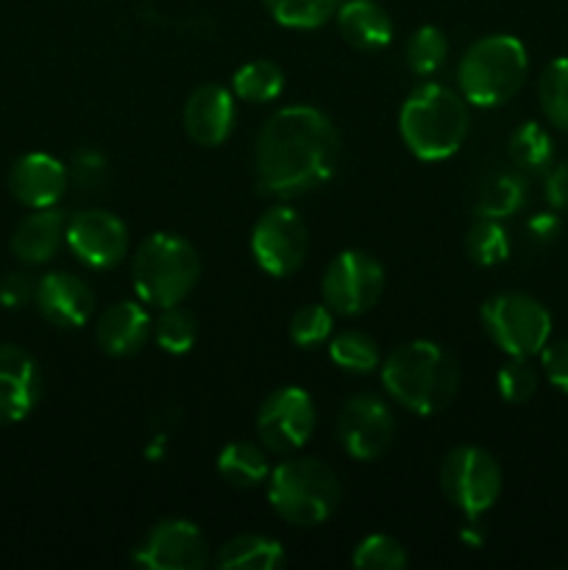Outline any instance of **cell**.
Wrapping results in <instances>:
<instances>
[{
	"instance_id": "cell-1",
	"label": "cell",
	"mask_w": 568,
	"mask_h": 570,
	"mask_svg": "<svg viewBox=\"0 0 568 570\" xmlns=\"http://www.w3.org/2000/svg\"><path fill=\"white\" fill-rule=\"evenodd\" d=\"M340 137L315 106H284L256 137L254 173L265 195L293 200L329 181L337 170Z\"/></svg>"
},
{
	"instance_id": "cell-2",
	"label": "cell",
	"mask_w": 568,
	"mask_h": 570,
	"mask_svg": "<svg viewBox=\"0 0 568 570\" xmlns=\"http://www.w3.org/2000/svg\"><path fill=\"white\" fill-rule=\"evenodd\" d=\"M382 384L390 399L415 415H438L460 390V367L443 345L410 340L382 362Z\"/></svg>"
},
{
	"instance_id": "cell-3",
	"label": "cell",
	"mask_w": 568,
	"mask_h": 570,
	"mask_svg": "<svg viewBox=\"0 0 568 570\" xmlns=\"http://www.w3.org/2000/svg\"><path fill=\"white\" fill-rule=\"evenodd\" d=\"M468 128V100L443 83H421L401 104V139L421 161H443L454 156L466 142Z\"/></svg>"
},
{
	"instance_id": "cell-4",
	"label": "cell",
	"mask_w": 568,
	"mask_h": 570,
	"mask_svg": "<svg viewBox=\"0 0 568 570\" xmlns=\"http://www.w3.org/2000/svg\"><path fill=\"white\" fill-rule=\"evenodd\" d=\"M529 72V53L512 33H490L462 53L457 83L471 106L493 109L521 92Z\"/></svg>"
},
{
	"instance_id": "cell-5",
	"label": "cell",
	"mask_w": 568,
	"mask_h": 570,
	"mask_svg": "<svg viewBox=\"0 0 568 570\" xmlns=\"http://www.w3.org/2000/svg\"><path fill=\"white\" fill-rule=\"evenodd\" d=\"M198 276V250L170 232L150 234L131 259L134 293L143 304L156 306V309L182 304L195 289Z\"/></svg>"
},
{
	"instance_id": "cell-6",
	"label": "cell",
	"mask_w": 568,
	"mask_h": 570,
	"mask_svg": "<svg viewBox=\"0 0 568 570\" xmlns=\"http://www.w3.org/2000/svg\"><path fill=\"white\" fill-rule=\"evenodd\" d=\"M340 479L315 456H290L267 476V504L293 527H317L340 504Z\"/></svg>"
},
{
	"instance_id": "cell-7",
	"label": "cell",
	"mask_w": 568,
	"mask_h": 570,
	"mask_svg": "<svg viewBox=\"0 0 568 570\" xmlns=\"http://www.w3.org/2000/svg\"><path fill=\"white\" fill-rule=\"evenodd\" d=\"M482 326L507 356H538L551 340V315L527 293H496L482 304Z\"/></svg>"
},
{
	"instance_id": "cell-8",
	"label": "cell",
	"mask_w": 568,
	"mask_h": 570,
	"mask_svg": "<svg viewBox=\"0 0 568 570\" xmlns=\"http://www.w3.org/2000/svg\"><path fill=\"white\" fill-rule=\"evenodd\" d=\"M505 476L490 451L479 445H457L440 465V490L466 521H479L499 501Z\"/></svg>"
},
{
	"instance_id": "cell-9",
	"label": "cell",
	"mask_w": 568,
	"mask_h": 570,
	"mask_svg": "<svg viewBox=\"0 0 568 570\" xmlns=\"http://www.w3.org/2000/svg\"><path fill=\"white\" fill-rule=\"evenodd\" d=\"M384 293V267L365 250H343L326 267L321 282L323 304L343 317L371 312Z\"/></svg>"
},
{
	"instance_id": "cell-10",
	"label": "cell",
	"mask_w": 568,
	"mask_h": 570,
	"mask_svg": "<svg viewBox=\"0 0 568 570\" xmlns=\"http://www.w3.org/2000/svg\"><path fill=\"white\" fill-rule=\"evenodd\" d=\"M251 254L256 265L276 278L301 271L310 254V228L290 206L278 204L256 220L251 232Z\"/></svg>"
},
{
	"instance_id": "cell-11",
	"label": "cell",
	"mask_w": 568,
	"mask_h": 570,
	"mask_svg": "<svg viewBox=\"0 0 568 570\" xmlns=\"http://www.w3.org/2000/svg\"><path fill=\"white\" fill-rule=\"evenodd\" d=\"M317 426V406L304 387H278L256 412V434L273 454H295Z\"/></svg>"
},
{
	"instance_id": "cell-12",
	"label": "cell",
	"mask_w": 568,
	"mask_h": 570,
	"mask_svg": "<svg viewBox=\"0 0 568 570\" xmlns=\"http://www.w3.org/2000/svg\"><path fill=\"white\" fill-rule=\"evenodd\" d=\"M395 417L373 393H356L337 415V440L349 456L360 462L379 460L393 445Z\"/></svg>"
},
{
	"instance_id": "cell-13",
	"label": "cell",
	"mask_w": 568,
	"mask_h": 570,
	"mask_svg": "<svg viewBox=\"0 0 568 570\" xmlns=\"http://www.w3.org/2000/svg\"><path fill=\"white\" fill-rule=\"evenodd\" d=\"M131 560L150 570H200L209 566V543L193 521H159L134 549Z\"/></svg>"
},
{
	"instance_id": "cell-14",
	"label": "cell",
	"mask_w": 568,
	"mask_h": 570,
	"mask_svg": "<svg viewBox=\"0 0 568 570\" xmlns=\"http://www.w3.org/2000/svg\"><path fill=\"white\" fill-rule=\"evenodd\" d=\"M67 248L92 271H111L128 254V228L106 209H81L67 220Z\"/></svg>"
},
{
	"instance_id": "cell-15",
	"label": "cell",
	"mask_w": 568,
	"mask_h": 570,
	"mask_svg": "<svg viewBox=\"0 0 568 570\" xmlns=\"http://www.w3.org/2000/svg\"><path fill=\"white\" fill-rule=\"evenodd\" d=\"M67 187H70V170L65 161L42 150L20 156L9 170V193L28 209L56 206L65 198Z\"/></svg>"
},
{
	"instance_id": "cell-16",
	"label": "cell",
	"mask_w": 568,
	"mask_h": 570,
	"mask_svg": "<svg viewBox=\"0 0 568 570\" xmlns=\"http://www.w3.org/2000/svg\"><path fill=\"white\" fill-rule=\"evenodd\" d=\"M42 395V373L20 345H0V426L26 421Z\"/></svg>"
},
{
	"instance_id": "cell-17",
	"label": "cell",
	"mask_w": 568,
	"mask_h": 570,
	"mask_svg": "<svg viewBox=\"0 0 568 570\" xmlns=\"http://www.w3.org/2000/svg\"><path fill=\"white\" fill-rule=\"evenodd\" d=\"M237 122L234 92L221 83H200L184 104V131L200 148H217L226 142Z\"/></svg>"
},
{
	"instance_id": "cell-18",
	"label": "cell",
	"mask_w": 568,
	"mask_h": 570,
	"mask_svg": "<svg viewBox=\"0 0 568 570\" xmlns=\"http://www.w3.org/2000/svg\"><path fill=\"white\" fill-rule=\"evenodd\" d=\"M39 312L48 323L59 328H78L92 317L95 293L81 276L67 271H53L37 282Z\"/></svg>"
},
{
	"instance_id": "cell-19",
	"label": "cell",
	"mask_w": 568,
	"mask_h": 570,
	"mask_svg": "<svg viewBox=\"0 0 568 570\" xmlns=\"http://www.w3.org/2000/svg\"><path fill=\"white\" fill-rule=\"evenodd\" d=\"M154 334L148 309L139 301H117L95 326V340L109 356H134L145 348V343Z\"/></svg>"
},
{
	"instance_id": "cell-20",
	"label": "cell",
	"mask_w": 568,
	"mask_h": 570,
	"mask_svg": "<svg viewBox=\"0 0 568 570\" xmlns=\"http://www.w3.org/2000/svg\"><path fill=\"white\" fill-rule=\"evenodd\" d=\"M67 237V217L65 212L48 206V209H33L31 215L22 217L20 226L11 234V254L22 265H45L59 254Z\"/></svg>"
},
{
	"instance_id": "cell-21",
	"label": "cell",
	"mask_w": 568,
	"mask_h": 570,
	"mask_svg": "<svg viewBox=\"0 0 568 570\" xmlns=\"http://www.w3.org/2000/svg\"><path fill=\"white\" fill-rule=\"evenodd\" d=\"M340 37L362 53H376L393 39V20L376 0H349L337 9Z\"/></svg>"
},
{
	"instance_id": "cell-22",
	"label": "cell",
	"mask_w": 568,
	"mask_h": 570,
	"mask_svg": "<svg viewBox=\"0 0 568 570\" xmlns=\"http://www.w3.org/2000/svg\"><path fill=\"white\" fill-rule=\"evenodd\" d=\"M529 198V184L518 167H496V170L484 173L479 181L477 193H473V212L479 217H496L505 220L521 212Z\"/></svg>"
},
{
	"instance_id": "cell-23",
	"label": "cell",
	"mask_w": 568,
	"mask_h": 570,
	"mask_svg": "<svg viewBox=\"0 0 568 570\" xmlns=\"http://www.w3.org/2000/svg\"><path fill=\"white\" fill-rule=\"evenodd\" d=\"M215 566L223 570H276L287 566V554L282 543L267 534H237L221 546Z\"/></svg>"
},
{
	"instance_id": "cell-24",
	"label": "cell",
	"mask_w": 568,
	"mask_h": 570,
	"mask_svg": "<svg viewBox=\"0 0 568 570\" xmlns=\"http://www.w3.org/2000/svg\"><path fill=\"white\" fill-rule=\"evenodd\" d=\"M217 473L226 484L237 490H254L271 476L267 454L262 445L248 440H234L217 454Z\"/></svg>"
},
{
	"instance_id": "cell-25",
	"label": "cell",
	"mask_w": 568,
	"mask_h": 570,
	"mask_svg": "<svg viewBox=\"0 0 568 570\" xmlns=\"http://www.w3.org/2000/svg\"><path fill=\"white\" fill-rule=\"evenodd\" d=\"M507 156H510V165L518 167L523 176H546V170L555 165V139L540 122H521L510 134Z\"/></svg>"
},
{
	"instance_id": "cell-26",
	"label": "cell",
	"mask_w": 568,
	"mask_h": 570,
	"mask_svg": "<svg viewBox=\"0 0 568 570\" xmlns=\"http://www.w3.org/2000/svg\"><path fill=\"white\" fill-rule=\"evenodd\" d=\"M284 76L282 67L271 59H256L239 67L232 78L234 98L245 100V104H271L284 92Z\"/></svg>"
},
{
	"instance_id": "cell-27",
	"label": "cell",
	"mask_w": 568,
	"mask_h": 570,
	"mask_svg": "<svg viewBox=\"0 0 568 570\" xmlns=\"http://www.w3.org/2000/svg\"><path fill=\"white\" fill-rule=\"evenodd\" d=\"M466 250L471 256L473 265L479 267H496L501 262L510 259V234H507L505 223L496 220V217H479L473 220V226L468 228L466 237Z\"/></svg>"
},
{
	"instance_id": "cell-28",
	"label": "cell",
	"mask_w": 568,
	"mask_h": 570,
	"mask_svg": "<svg viewBox=\"0 0 568 570\" xmlns=\"http://www.w3.org/2000/svg\"><path fill=\"white\" fill-rule=\"evenodd\" d=\"M538 100L543 117L557 128V131L568 134V59H551L543 67L538 81Z\"/></svg>"
},
{
	"instance_id": "cell-29",
	"label": "cell",
	"mask_w": 568,
	"mask_h": 570,
	"mask_svg": "<svg viewBox=\"0 0 568 570\" xmlns=\"http://www.w3.org/2000/svg\"><path fill=\"white\" fill-rule=\"evenodd\" d=\"M262 3L278 26L298 28V31L326 26L340 9V0H262Z\"/></svg>"
},
{
	"instance_id": "cell-30",
	"label": "cell",
	"mask_w": 568,
	"mask_h": 570,
	"mask_svg": "<svg viewBox=\"0 0 568 570\" xmlns=\"http://www.w3.org/2000/svg\"><path fill=\"white\" fill-rule=\"evenodd\" d=\"M329 356L345 373H371L379 367L376 340L365 332H356V328L334 334L329 340Z\"/></svg>"
},
{
	"instance_id": "cell-31",
	"label": "cell",
	"mask_w": 568,
	"mask_h": 570,
	"mask_svg": "<svg viewBox=\"0 0 568 570\" xmlns=\"http://www.w3.org/2000/svg\"><path fill=\"white\" fill-rule=\"evenodd\" d=\"M445 59H449V42H445V33L440 28L421 26L407 39L404 61L412 76H434L445 65Z\"/></svg>"
},
{
	"instance_id": "cell-32",
	"label": "cell",
	"mask_w": 568,
	"mask_h": 570,
	"mask_svg": "<svg viewBox=\"0 0 568 570\" xmlns=\"http://www.w3.org/2000/svg\"><path fill=\"white\" fill-rule=\"evenodd\" d=\"M154 340L165 354H187L195 345V340H198V321L182 304L165 306L161 315L154 321Z\"/></svg>"
},
{
	"instance_id": "cell-33",
	"label": "cell",
	"mask_w": 568,
	"mask_h": 570,
	"mask_svg": "<svg viewBox=\"0 0 568 570\" xmlns=\"http://www.w3.org/2000/svg\"><path fill=\"white\" fill-rule=\"evenodd\" d=\"M334 332V312L326 304H304L290 317V340L301 348H317Z\"/></svg>"
},
{
	"instance_id": "cell-34",
	"label": "cell",
	"mask_w": 568,
	"mask_h": 570,
	"mask_svg": "<svg viewBox=\"0 0 568 570\" xmlns=\"http://www.w3.org/2000/svg\"><path fill=\"white\" fill-rule=\"evenodd\" d=\"M407 562V549L390 534H368L351 554V566L360 570H401Z\"/></svg>"
},
{
	"instance_id": "cell-35",
	"label": "cell",
	"mask_w": 568,
	"mask_h": 570,
	"mask_svg": "<svg viewBox=\"0 0 568 570\" xmlns=\"http://www.w3.org/2000/svg\"><path fill=\"white\" fill-rule=\"evenodd\" d=\"M538 371H535L532 360L527 356H510L505 365L499 367L496 376V387L507 404H527L538 393Z\"/></svg>"
},
{
	"instance_id": "cell-36",
	"label": "cell",
	"mask_w": 568,
	"mask_h": 570,
	"mask_svg": "<svg viewBox=\"0 0 568 570\" xmlns=\"http://www.w3.org/2000/svg\"><path fill=\"white\" fill-rule=\"evenodd\" d=\"M67 170H70V181H76L78 187L95 189L106 181L109 165H106V156L98 154V150H78Z\"/></svg>"
},
{
	"instance_id": "cell-37",
	"label": "cell",
	"mask_w": 568,
	"mask_h": 570,
	"mask_svg": "<svg viewBox=\"0 0 568 570\" xmlns=\"http://www.w3.org/2000/svg\"><path fill=\"white\" fill-rule=\"evenodd\" d=\"M540 367H543V376L549 379L551 387H557L560 393L568 395V340H557V343H546V348L540 351Z\"/></svg>"
},
{
	"instance_id": "cell-38",
	"label": "cell",
	"mask_w": 568,
	"mask_h": 570,
	"mask_svg": "<svg viewBox=\"0 0 568 570\" xmlns=\"http://www.w3.org/2000/svg\"><path fill=\"white\" fill-rule=\"evenodd\" d=\"M37 295V282L28 273H9L0 278V306L6 309H20Z\"/></svg>"
},
{
	"instance_id": "cell-39",
	"label": "cell",
	"mask_w": 568,
	"mask_h": 570,
	"mask_svg": "<svg viewBox=\"0 0 568 570\" xmlns=\"http://www.w3.org/2000/svg\"><path fill=\"white\" fill-rule=\"evenodd\" d=\"M546 200L555 212H568V161H555L546 170Z\"/></svg>"
},
{
	"instance_id": "cell-40",
	"label": "cell",
	"mask_w": 568,
	"mask_h": 570,
	"mask_svg": "<svg viewBox=\"0 0 568 570\" xmlns=\"http://www.w3.org/2000/svg\"><path fill=\"white\" fill-rule=\"evenodd\" d=\"M562 232V220L555 212H538L527 220V239L535 245H551Z\"/></svg>"
}]
</instances>
